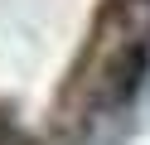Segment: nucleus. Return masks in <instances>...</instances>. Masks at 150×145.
<instances>
[{
	"label": "nucleus",
	"instance_id": "1",
	"mask_svg": "<svg viewBox=\"0 0 150 145\" xmlns=\"http://www.w3.org/2000/svg\"><path fill=\"white\" fill-rule=\"evenodd\" d=\"M0 145H29V140H24V135L15 131L10 121H0Z\"/></svg>",
	"mask_w": 150,
	"mask_h": 145
}]
</instances>
